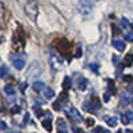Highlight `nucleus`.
<instances>
[{"mask_svg": "<svg viewBox=\"0 0 133 133\" xmlns=\"http://www.w3.org/2000/svg\"><path fill=\"white\" fill-rule=\"evenodd\" d=\"M77 11L83 16H89L93 11V4L89 0H79V3H77Z\"/></svg>", "mask_w": 133, "mask_h": 133, "instance_id": "f257e3e1", "label": "nucleus"}, {"mask_svg": "<svg viewBox=\"0 0 133 133\" xmlns=\"http://www.w3.org/2000/svg\"><path fill=\"white\" fill-rule=\"evenodd\" d=\"M37 9H39V5H37V2H36V0H29V2L25 4V12H27V15L31 17L32 21L36 20Z\"/></svg>", "mask_w": 133, "mask_h": 133, "instance_id": "f03ea898", "label": "nucleus"}, {"mask_svg": "<svg viewBox=\"0 0 133 133\" xmlns=\"http://www.w3.org/2000/svg\"><path fill=\"white\" fill-rule=\"evenodd\" d=\"M55 45L59 49V52L64 56H68L69 51H71V43L65 39H60V40H55Z\"/></svg>", "mask_w": 133, "mask_h": 133, "instance_id": "7ed1b4c3", "label": "nucleus"}, {"mask_svg": "<svg viewBox=\"0 0 133 133\" xmlns=\"http://www.w3.org/2000/svg\"><path fill=\"white\" fill-rule=\"evenodd\" d=\"M40 73H41V66L39 65L37 61H33L27 69V77L28 79H35V77L40 76Z\"/></svg>", "mask_w": 133, "mask_h": 133, "instance_id": "20e7f679", "label": "nucleus"}, {"mask_svg": "<svg viewBox=\"0 0 133 133\" xmlns=\"http://www.w3.org/2000/svg\"><path fill=\"white\" fill-rule=\"evenodd\" d=\"M49 64L52 66L53 71H59L61 68V64H63V59L59 56L56 52H51L49 53Z\"/></svg>", "mask_w": 133, "mask_h": 133, "instance_id": "39448f33", "label": "nucleus"}, {"mask_svg": "<svg viewBox=\"0 0 133 133\" xmlns=\"http://www.w3.org/2000/svg\"><path fill=\"white\" fill-rule=\"evenodd\" d=\"M65 113L68 115V117H71L72 120L77 121V123L83 121V117H81L80 112H79V110H77L75 107H69V108H66V109H65Z\"/></svg>", "mask_w": 133, "mask_h": 133, "instance_id": "423d86ee", "label": "nucleus"}, {"mask_svg": "<svg viewBox=\"0 0 133 133\" xmlns=\"http://www.w3.org/2000/svg\"><path fill=\"white\" fill-rule=\"evenodd\" d=\"M132 121H133V112L132 110H127V112L123 115V117H121V123L128 125V124L132 123Z\"/></svg>", "mask_w": 133, "mask_h": 133, "instance_id": "0eeeda50", "label": "nucleus"}, {"mask_svg": "<svg viewBox=\"0 0 133 133\" xmlns=\"http://www.w3.org/2000/svg\"><path fill=\"white\" fill-rule=\"evenodd\" d=\"M12 64L16 69H23L24 68V65H25V61L23 59H20V57H12Z\"/></svg>", "mask_w": 133, "mask_h": 133, "instance_id": "6e6552de", "label": "nucleus"}, {"mask_svg": "<svg viewBox=\"0 0 133 133\" xmlns=\"http://www.w3.org/2000/svg\"><path fill=\"white\" fill-rule=\"evenodd\" d=\"M89 105H91V108H89L91 112H95V110H97V109L100 108V100H98V97L93 96V97L91 98V101H89Z\"/></svg>", "mask_w": 133, "mask_h": 133, "instance_id": "1a4fd4ad", "label": "nucleus"}, {"mask_svg": "<svg viewBox=\"0 0 133 133\" xmlns=\"http://www.w3.org/2000/svg\"><path fill=\"white\" fill-rule=\"evenodd\" d=\"M48 113V117L45 118V120H43V128L45 129V130H48V132H51L52 130V118H51V113L49 112H47Z\"/></svg>", "mask_w": 133, "mask_h": 133, "instance_id": "9d476101", "label": "nucleus"}, {"mask_svg": "<svg viewBox=\"0 0 133 133\" xmlns=\"http://www.w3.org/2000/svg\"><path fill=\"white\" fill-rule=\"evenodd\" d=\"M112 45H113L117 51H120V52H123V51L125 49V44L121 41V40H117V39H113V40H112Z\"/></svg>", "mask_w": 133, "mask_h": 133, "instance_id": "9b49d317", "label": "nucleus"}, {"mask_svg": "<svg viewBox=\"0 0 133 133\" xmlns=\"http://www.w3.org/2000/svg\"><path fill=\"white\" fill-rule=\"evenodd\" d=\"M43 96H44V98L51 100V98L55 96V92H53V89H52V88H48V87H45V88H44V91H43Z\"/></svg>", "mask_w": 133, "mask_h": 133, "instance_id": "f8f14e48", "label": "nucleus"}, {"mask_svg": "<svg viewBox=\"0 0 133 133\" xmlns=\"http://www.w3.org/2000/svg\"><path fill=\"white\" fill-rule=\"evenodd\" d=\"M32 88H33V91L35 92H43L44 91V88H45V85H44L41 81H33V84H32Z\"/></svg>", "mask_w": 133, "mask_h": 133, "instance_id": "ddd939ff", "label": "nucleus"}, {"mask_svg": "<svg viewBox=\"0 0 133 133\" xmlns=\"http://www.w3.org/2000/svg\"><path fill=\"white\" fill-rule=\"evenodd\" d=\"M77 85H79V89L80 91H85L87 89V85H88V80L84 79V77H80V79L77 80Z\"/></svg>", "mask_w": 133, "mask_h": 133, "instance_id": "4468645a", "label": "nucleus"}, {"mask_svg": "<svg viewBox=\"0 0 133 133\" xmlns=\"http://www.w3.org/2000/svg\"><path fill=\"white\" fill-rule=\"evenodd\" d=\"M105 123L109 125V127H116L117 125V118L116 117H109V116H105L104 117Z\"/></svg>", "mask_w": 133, "mask_h": 133, "instance_id": "2eb2a0df", "label": "nucleus"}, {"mask_svg": "<svg viewBox=\"0 0 133 133\" xmlns=\"http://www.w3.org/2000/svg\"><path fill=\"white\" fill-rule=\"evenodd\" d=\"M124 64H125L127 66H129V65L133 64V53H132V52H129V53L125 55V57H124Z\"/></svg>", "mask_w": 133, "mask_h": 133, "instance_id": "dca6fc26", "label": "nucleus"}, {"mask_svg": "<svg viewBox=\"0 0 133 133\" xmlns=\"http://www.w3.org/2000/svg\"><path fill=\"white\" fill-rule=\"evenodd\" d=\"M132 97L128 95V93H124L123 95V97H121V104H123V105H128L129 103H132Z\"/></svg>", "mask_w": 133, "mask_h": 133, "instance_id": "f3484780", "label": "nucleus"}, {"mask_svg": "<svg viewBox=\"0 0 133 133\" xmlns=\"http://www.w3.org/2000/svg\"><path fill=\"white\" fill-rule=\"evenodd\" d=\"M4 92H5L8 96H15V93H16L15 88H14L12 85H5V88H4Z\"/></svg>", "mask_w": 133, "mask_h": 133, "instance_id": "a211bd4d", "label": "nucleus"}, {"mask_svg": "<svg viewBox=\"0 0 133 133\" xmlns=\"http://www.w3.org/2000/svg\"><path fill=\"white\" fill-rule=\"evenodd\" d=\"M57 128H59V130H66V124L63 118L57 120Z\"/></svg>", "mask_w": 133, "mask_h": 133, "instance_id": "6ab92c4d", "label": "nucleus"}, {"mask_svg": "<svg viewBox=\"0 0 133 133\" xmlns=\"http://www.w3.org/2000/svg\"><path fill=\"white\" fill-rule=\"evenodd\" d=\"M107 83H108V89H109V92H112L113 95L116 93V88H115V83L112 81V80H107Z\"/></svg>", "mask_w": 133, "mask_h": 133, "instance_id": "aec40b11", "label": "nucleus"}, {"mask_svg": "<svg viewBox=\"0 0 133 133\" xmlns=\"http://www.w3.org/2000/svg\"><path fill=\"white\" fill-rule=\"evenodd\" d=\"M121 27H123V28H125V29H130L132 28V25L129 24V21L127 20V19H123V20H121Z\"/></svg>", "mask_w": 133, "mask_h": 133, "instance_id": "412c9836", "label": "nucleus"}, {"mask_svg": "<svg viewBox=\"0 0 133 133\" xmlns=\"http://www.w3.org/2000/svg\"><path fill=\"white\" fill-rule=\"evenodd\" d=\"M63 88H64L65 91L68 89V88H71V79H69V77H65V79H64V83H63Z\"/></svg>", "mask_w": 133, "mask_h": 133, "instance_id": "4be33fe9", "label": "nucleus"}, {"mask_svg": "<svg viewBox=\"0 0 133 133\" xmlns=\"http://www.w3.org/2000/svg\"><path fill=\"white\" fill-rule=\"evenodd\" d=\"M124 37H125V40H127V41L133 43V32H130V31H129V32H127Z\"/></svg>", "mask_w": 133, "mask_h": 133, "instance_id": "5701e85b", "label": "nucleus"}, {"mask_svg": "<svg viewBox=\"0 0 133 133\" xmlns=\"http://www.w3.org/2000/svg\"><path fill=\"white\" fill-rule=\"evenodd\" d=\"M93 133H109V132H108L107 129L101 128V127H97V128L93 129Z\"/></svg>", "mask_w": 133, "mask_h": 133, "instance_id": "b1692460", "label": "nucleus"}, {"mask_svg": "<svg viewBox=\"0 0 133 133\" xmlns=\"http://www.w3.org/2000/svg\"><path fill=\"white\" fill-rule=\"evenodd\" d=\"M123 81H125V83H132V81H133V76H132V75H125V76H123Z\"/></svg>", "mask_w": 133, "mask_h": 133, "instance_id": "393cba45", "label": "nucleus"}, {"mask_svg": "<svg viewBox=\"0 0 133 133\" xmlns=\"http://www.w3.org/2000/svg\"><path fill=\"white\" fill-rule=\"evenodd\" d=\"M120 28L117 27V25H115V24H112V33H113V35L116 36V35H120Z\"/></svg>", "mask_w": 133, "mask_h": 133, "instance_id": "a878e982", "label": "nucleus"}, {"mask_svg": "<svg viewBox=\"0 0 133 133\" xmlns=\"http://www.w3.org/2000/svg\"><path fill=\"white\" fill-rule=\"evenodd\" d=\"M33 110H35V113H36L37 117H41V116L44 115V112H43V110H41L39 107H35V108H33Z\"/></svg>", "mask_w": 133, "mask_h": 133, "instance_id": "bb28decb", "label": "nucleus"}, {"mask_svg": "<svg viewBox=\"0 0 133 133\" xmlns=\"http://www.w3.org/2000/svg\"><path fill=\"white\" fill-rule=\"evenodd\" d=\"M5 73H7V66L4 64H2V68H0V76H2V79L5 76Z\"/></svg>", "mask_w": 133, "mask_h": 133, "instance_id": "cd10ccee", "label": "nucleus"}, {"mask_svg": "<svg viewBox=\"0 0 133 133\" xmlns=\"http://www.w3.org/2000/svg\"><path fill=\"white\" fill-rule=\"evenodd\" d=\"M53 109L55 110H60L61 109V101H60V100H57L56 103H53Z\"/></svg>", "mask_w": 133, "mask_h": 133, "instance_id": "c85d7f7f", "label": "nucleus"}, {"mask_svg": "<svg viewBox=\"0 0 133 133\" xmlns=\"http://www.w3.org/2000/svg\"><path fill=\"white\" fill-rule=\"evenodd\" d=\"M89 68H91L95 73H98V64L93 63V64H91V65H89Z\"/></svg>", "mask_w": 133, "mask_h": 133, "instance_id": "c756f323", "label": "nucleus"}, {"mask_svg": "<svg viewBox=\"0 0 133 133\" xmlns=\"http://www.w3.org/2000/svg\"><path fill=\"white\" fill-rule=\"evenodd\" d=\"M19 112H20V107H19V105H14V107H12V109H11V113H12V115L19 113Z\"/></svg>", "mask_w": 133, "mask_h": 133, "instance_id": "7c9ffc66", "label": "nucleus"}, {"mask_svg": "<svg viewBox=\"0 0 133 133\" xmlns=\"http://www.w3.org/2000/svg\"><path fill=\"white\" fill-rule=\"evenodd\" d=\"M59 100H60V101H65V100H66V93L63 92V93L59 96Z\"/></svg>", "mask_w": 133, "mask_h": 133, "instance_id": "2f4dec72", "label": "nucleus"}, {"mask_svg": "<svg viewBox=\"0 0 133 133\" xmlns=\"http://www.w3.org/2000/svg\"><path fill=\"white\" fill-rule=\"evenodd\" d=\"M72 129H73V133H84V130H83L81 128H77V127H73Z\"/></svg>", "mask_w": 133, "mask_h": 133, "instance_id": "473e14b6", "label": "nucleus"}, {"mask_svg": "<svg viewBox=\"0 0 133 133\" xmlns=\"http://www.w3.org/2000/svg\"><path fill=\"white\" fill-rule=\"evenodd\" d=\"M93 124H95V120H93V118H88V120H87V125H88V127H92Z\"/></svg>", "mask_w": 133, "mask_h": 133, "instance_id": "72a5a7b5", "label": "nucleus"}, {"mask_svg": "<svg viewBox=\"0 0 133 133\" xmlns=\"http://www.w3.org/2000/svg\"><path fill=\"white\" fill-rule=\"evenodd\" d=\"M28 121H29V115L27 113V115L24 116V121H23V125H25V124L28 123Z\"/></svg>", "mask_w": 133, "mask_h": 133, "instance_id": "f704fd0d", "label": "nucleus"}, {"mask_svg": "<svg viewBox=\"0 0 133 133\" xmlns=\"http://www.w3.org/2000/svg\"><path fill=\"white\" fill-rule=\"evenodd\" d=\"M109 98H110V97H109V93H108V92L104 93V101H109Z\"/></svg>", "mask_w": 133, "mask_h": 133, "instance_id": "c9c22d12", "label": "nucleus"}, {"mask_svg": "<svg viewBox=\"0 0 133 133\" xmlns=\"http://www.w3.org/2000/svg\"><path fill=\"white\" fill-rule=\"evenodd\" d=\"M0 125H2V129H3V130H5V129H7V124L4 123V121H2V124H0Z\"/></svg>", "mask_w": 133, "mask_h": 133, "instance_id": "e433bc0d", "label": "nucleus"}, {"mask_svg": "<svg viewBox=\"0 0 133 133\" xmlns=\"http://www.w3.org/2000/svg\"><path fill=\"white\" fill-rule=\"evenodd\" d=\"M75 56H76V57H79V56H81V49H80V48L77 49V52H76V55H75Z\"/></svg>", "mask_w": 133, "mask_h": 133, "instance_id": "4c0bfd02", "label": "nucleus"}, {"mask_svg": "<svg viewBox=\"0 0 133 133\" xmlns=\"http://www.w3.org/2000/svg\"><path fill=\"white\" fill-rule=\"evenodd\" d=\"M113 61H115V65L117 66V65H118V59H117L116 56H113Z\"/></svg>", "mask_w": 133, "mask_h": 133, "instance_id": "58836bf2", "label": "nucleus"}, {"mask_svg": "<svg viewBox=\"0 0 133 133\" xmlns=\"http://www.w3.org/2000/svg\"><path fill=\"white\" fill-rule=\"evenodd\" d=\"M57 133H68V132H66V130H59Z\"/></svg>", "mask_w": 133, "mask_h": 133, "instance_id": "ea45409f", "label": "nucleus"}, {"mask_svg": "<svg viewBox=\"0 0 133 133\" xmlns=\"http://www.w3.org/2000/svg\"><path fill=\"white\" fill-rule=\"evenodd\" d=\"M128 91H130V92H133V87H130V88H128Z\"/></svg>", "mask_w": 133, "mask_h": 133, "instance_id": "a19ab883", "label": "nucleus"}, {"mask_svg": "<svg viewBox=\"0 0 133 133\" xmlns=\"http://www.w3.org/2000/svg\"><path fill=\"white\" fill-rule=\"evenodd\" d=\"M125 133H133V132H132V130H127Z\"/></svg>", "mask_w": 133, "mask_h": 133, "instance_id": "79ce46f5", "label": "nucleus"}, {"mask_svg": "<svg viewBox=\"0 0 133 133\" xmlns=\"http://www.w3.org/2000/svg\"><path fill=\"white\" fill-rule=\"evenodd\" d=\"M116 133H123V132H121V130H117V132H116Z\"/></svg>", "mask_w": 133, "mask_h": 133, "instance_id": "37998d69", "label": "nucleus"}, {"mask_svg": "<svg viewBox=\"0 0 133 133\" xmlns=\"http://www.w3.org/2000/svg\"><path fill=\"white\" fill-rule=\"evenodd\" d=\"M132 105H133V100H132Z\"/></svg>", "mask_w": 133, "mask_h": 133, "instance_id": "c03bdc74", "label": "nucleus"}]
</instances>
